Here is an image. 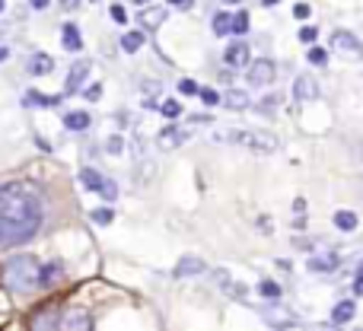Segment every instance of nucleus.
<instances>
[{"label": "nucleus", "instance_id": "nucleus-41", "mask_svg": "<svg viewBox=\"0 0 363 331\" xmlns=\"http://www.w3.org/2000/svg\"><path fill=\"white\" fill-rule=\"evenodd\" d=\"M29 4H32V6H35V10H45V6H48V4H51V0H29Z\"/></svg>", "mask_w": 363, "mask_h": 331}, {"label": "nucleus", "instance_id": "nucleus-34", "mask_svg": "<svg viewBox=\"0 0 363 331\" xmlns=\"http://www.w3.org/2000/svg\"><path fill=\"white\" fill-rule=\"evenodd\" d=\"M179 93L182 96H198V83H194V80H182L179 83Z\"/></svg>", "mask_w": 363, "mask_h": 331}, {"label": "nucleus", "instance_id": "nucleus-2", "mask_svg": "<svg viewBox=\"0 0 363 331\" xmlns=\"http://www.w3.org/2000/svg\"><path fill=\"white\" fill-rule=\"evenodd\" d=\"M213 144H233L255 153H274L281 147V140H277V134L262 131V128H226V131H213Z\"/></svg>", "mask_w": 363, "mask_h": 331}, {"label": "nucleus", "instance_id": "nucleus-24", "mask_svg": "<svg viewBox=\"0 0 363 331\" xmlns=\"http://www.w3.org/2000/svg\"><path fill=\"white\" fill-rule=\"evenodd\" d=\"M230 19H233V13H213V19H211L213 35H226L230 32Z\"/></svg>", "mask_w": 363, "mask_h": 331}, {"label": "nucleus", "instance_id": "nucleus-42", "mask_svg": "<svg viewBox=\"0 0 363 331\" xmlns=\"http://www.w3.org/2000/svg\"><path fill=\"white\" fill-rule=\"evenodd\" d=\"M262 4L264 6H274V4H281V0H262Z\"/></svg>", "mask_w": 363, "mask_h": 331}, {"label": "nucleus", "instance_id": "nucleus-45", "mask_svg": "<svg viewBox=\"0 0 363 331\" xmlns=\"http://www.w3.org/2000/svg\"><path fill=\"white\" fill-rule=\"evenodd\" d=\"M223 4H239V0H223Z\"/></svg>", "mask_w": 363, "mask_h": 331}, {"label": "nucleus", "instance_id": "nucleus-18", "mask_svg": "<svg viewBox=\"0 0 363 331\" xmlns=\"http://www.w3.org/2000/svg\"><path fill=\"white\" fill-rule=\"evenodd\" d=\"M51 67H55V61H51V55H32L29 57V74L32 77H45V74H51Z\"/></svg>", "mask_w": 363, "mask_h": 331}, {"label": "nucleus", "instance_id": "nucleus-36", "mask_svg": "<svg viewBox=\"0 0 363 331\" xmlns=\"http://www.w3.org/2000/svg\"><path fill=\"white\" fill-rule=\"evenodd\" d=\"M83 96H86L89 102H96V99H99V96H102V86H99V83H93V86H86V89H83Z\"/></svg>", "mask_w": 363, "mask_h": 331}, {"label": "nucleus", "instance_id": "nucleus-27", "mask_svg": "<svg viewBox=\"0 0 363 331\" xmlns=\"http://www.w3.org/2000/svg\"><path fill=\"white\" fill-rule=\"evenodd\" d=\"M309 64H315V67H325L328 64V51L325 48H309Z\"/></svg>", "mask_w": 363, "mask_h": 331}, {"label": "nucleus", "instance_id": "nucleus-35", "mask_svg": "<svg viewBox=\"0 0 363 331\" xmlns=\"http://www.w3.org/2000/svg\"><path fill=\"white\" fill-rule=\"evenodd\" d=\"M108 16H112L115 23H128V13H125V6H118V4H115L112 10H108Z\"/></svg>", "mask_w": 363, "mask_h": 331}, {"label": "nucleus", "instance_id": "nucleus-44", "mask_svg": "<svg viewBox=\"0 0 363 331\" xmlns=\"http://www.w3.org/2000/svg\"><path fill=\"white\" fill-rule=\"evenodd\" d=\"M4 57H6V48H0V61H4Z\"/></svg>", "mask_w": 363, "mask_h": 331}, {"label": "nucleus", "instance_id": "nucleus-13", "mask_svg": "<svg viewBox=\"0 0 363 331\" xmlns=\"http://www.w3.org/2000/svg\"><path fill=\"white\" fill-rule=\"evenodd\" d=\"M163 19H166L163 6H144V13H140V26H144L147 32L160 29V26H163Z\"/></svg>", "mask_w": 363, "mask_h": 331}, {"label": "nucleus", "instance_id": "nucleus-6", "mask_svg": "<svg viewBox=\"0 0 363 331\" xmlns=\"http://www.w3.org/2000/svg\"><path fill=\"white\" fill-rule=\"evenodd\" d=\"M223 57H226V64H230V67L242 70L245 64L252 61V48H249V42H230V45H226V51H223Z\"/></svg>", "mask_w": 363, "mask_h": 331}, {"label": "nucleus", "instance_id": "nucleus-4", "mask_svg": "<svg viewBox=\"0 0 363 331\" xmlns=\"http://www.w3.org/2000/svg\"><path fill=\"white\" fill-rule=\"evenodd\" d=\"M80 181L89 188V191H96L99 198H106V201L118 198V185H115L112 179H106L99 169H80Z\"/></svg>", "mask_w": 363, "mask_h": 331}, {"label": "nucleus", "instance_id": "nucleus-11", "mask_svg": "<svg viewBox=\"0 0 363 331\" xmlns=\"http://www.w3.org/2000/svg\"><path fill=\"white\" fill-rule=\"evenodd\" d=\"M338 264H341V258L335 252H322V255L309 258V271L313 274H332V271H338Z\"/></svg>", "mask_w": 363, "mask_h": 331}, {"label": "nucleus", "instance_id": "nucleus-20", "mask_svg": "<svg viewBox=\"0 0 363 331\" xmlns=\"http://www.w3.org/2000/svg\"><path fill=\"white\" fill-rule=\"evenodd\" d=\"M61 328H93V319L86 313H67L61 315Z\"/></svg>", "mask_w": 363, "mask_h": 331}, {"label": "nucleus", "instance_id": "nucleus-23", "mask_svg": "<svg viewBox=\"0 0 363 331\" xmlns=\"http://www.w3.org/2000/svg\"><path fill=\"white\" fill-rule=\"evenodd\" d=\"M140 45H144V32H125V38H121V48L128 51V55H134V51H140Z\"/></svg>", "mask_w": 363, "mask_h": 331}, {"label": "nucleus", "instance_id": "nucleus-3", "mask_svg": "<svg viewBox=\"0 0 363 331\" xmlns=\"http://www.w3.org/2000/svg\"><path fill=\"white\" fill-rule=\"evenodd\" d=\"M6 284H10L16 293L38 287V262L32 255H16L6 264Z\"/></svg>", "mask_w": 363, "mask_h": 331}, {"label": "nucleus", "instance_id": "nucleus-43", "mask_svg": "<svg viewBox=\"0 0 363 331\" xmlns=\"http://www.w3.org/2000/svg\"><path fill=\"white\" fill-rule=\"evenodd\" d=\"M131 4H138V6H147V4H150V0H131Z\"/></svg>", "mask_w": 363, "mask_h": 331}, {"label": "nucleus", "instance_id": "nucleus-7", "mask_svg": "<svg viewBox=\"0 0 363 331\" xmlns=\"http://www.w3.org/2000/svg\"><path fill=\"white\" fill-rule=\"evenodd\" d=\"M332 48L335 51H341V55H354V57H363V45L357 42V38L351 35V32H345V29H338L332 35Z\"/></svg>", "mask_w": 363, "mask_h": 331}, {"label": "nucleus", "instance_id": "nucleus-30", "mask_svg": "<svg viewBox=\"0 0 363 331\" xmlns=\"http://www.w3.org/2000/svg\"><path fill=\"white\" fill-rule=\"evenodd\" d=\"M160 108H163V115H166V118H179V115H182V106H179L176 99H166Z\"/></svg>", "mask_w": 363, "mask_h": 331}, {"label": "nucleus", "instance_id": "nucleus-8", "mask_svg": "<svg viewBox=\"0 0 363 331\" xmlns=\"http://www.w3.org/2000/svg\"><path fill=\"white\" fill-rule=\"evenodd\" d=\"M89 67H93V64H89V61H77L74 67H70V74H67V83H64V96H74L77 89H80L83 83H86V77H89Z\"/></svg>", "mask_w": 363, "mask_h": 331}, {"label": "nucleus", "instance_id": "nucleus-29", "mask_svg": "<svg viewBox=\"0 0 363 331\" xmlns=\"http://www.w3.org/2000/svg\"><path fill=\"white\" fill-rule=\"evenodd\" d=\"M23 102H26V106H55L57 99H45V96H38V93H26Z\"/></svg>", "mask_w": 363, "mask_h": 331}, {"label": "nucleus", "instance_id": "nucleus-28", "mask_svg": "<svg viewBox=\"0 0 363 331\" xmlns=\"http://www.w3.org/2000/svg\"><path fill=\"white\" fill-rule=\"evenodd\" d=\"M89 217H93L99 226H108V223H112V220H115V213L108 211V207H99V211H93V213H89Z\"/></svg>", "mask_w": 363, "mask_h": 331}, {"label": "nucleus", "instance_id": "nucleus-17", "mask_svg": "<svg viewBox=\"0 0 363 331\" xmlns=\"http://www.w3.org/2000/svg\"><path fill=\"white\" fill-rule=\"evenodd\" d=\"M61 45H64V48H67V51H80V48H83L80 29H77L74 23H67V26H64V29H61Z\"/></svg>", "mask_w": 363, "mask_h": 331}, {"label": "nucleus", "instance_id": "nucleus-9", "mask_svg": "<svg viewBox=\"0 0 363 331\" xmlns=\"http://www.w3.org/2000/svg\"><path fill=\"white\" fill-rule=\"evenodd\" d=\"M315 96H319V83H315L309 74L296 77V80H294V99L296 102H313Z\"/></svg>", "mask_w": 363, "mask_h": 331}, {"label": "nucleus", "instance_id": "nucleus-1", "mask_svg": "<svg viewBox=\"0 0 363 331\" xmlns=\"http://www.w3.org/2000/svg\"><path fill=\"white\" fill-rule=\"evenodd\" d=\"M45 207L35 188L13 181L0 188V249L23 245L42 230Z\"/></svg>", "mask_w": 363, "mask_h": 331}, {"label": "nucleus", "instance_id": "nucleus-21", "mask_svg": "<svg viewBox=\"0 0 363 331\" xmlns=\"http://www.w3.org/2000/svg\"><path fill=\"white\" fill-rule=\"evenodd\" d=\"M335 226H338L341 232H354L357 230V213L354 211H338L335 213Z\"/></svg>", "mask_w": 363, "mask_h": 331}, {"label": "nucleus", "instance_id": "nucleus-47", "mask_svg": "<svg viewBox=\"0 0 363 331\" xmlns=\"http://www.w3.org/2000/svg\"><path fill=\"white\" fill-rule=\"evenodd\" d=\"M93 4H96V0H93Z\"/></svg>", "mask_w": 363, "mask_h": 331}, {"label": "nucleus", "instance_id": "nucleus-10", "mask_svg": "<svg viewBox=\"0 0 363 331\" xmlns=\"http://www.w3.org/2000/svg\"><path fill=\"white\" fill-rule=\"evenodd\" d=\"M188 138H191V134L185 131V128H163V131H160V147H163V150H176V147H182V144H188Z\"/></svg>", "mask_w": 363, "mask_h": 331}, {"label": "nucleus", "instance_id": "nucleus-26", "mask_svg": "<svg viewBox=\"0 0 363 331\" xmlns=\"http://www.w3.org/2000/svg\"><path fill=\"white\" fill-rule=\"evenodd\" d=\"M230 32H236V35H245L249 32V13H233V19H230Z\"/></svg>", "mask_w": 363, "mask_h": 331}, {"label": "nucleus", "instance_id": "nucleus-14", "mask_svg": "<svg viewBox=\"0 0 363 331\" xmlns=\"http://www.w3.org/2000/svg\"><path fill=\"white\" fill-rule=\"evenodd\" d=\"M217 284L226 290V293L233 296V300H245V296H249V290H245V284H236L230 274H226V271H217Z\"/></svg>", "mask_w": 363, "mask_h": 331}, {"label": "nucleus", "instance_id": "nucleus-39", "mask_svg": "<svg viewBox=\"0 0 363 331\" xmlns=\"http://www.w3.org/2000/svg\"><path fill=\"white\" fill-rule=\"evenodd\" d=\"M172 6H182V10H188V6H194V0H169Z\"/></svg>", "mask_w": 363, "mask_h": 331}, {"label": "nucleus", "instance_id": "nucleus-33", "mask_svg": "<svg viewBox=\"0 0 363 331\" xmlns=\"http://www.w3.org/2000/svg\"><path fill=\"white\" fill-rule=\"evenodd\" d=\"M315 38H319V29H313V26H306V29H300V42H306V45H313Z\"/></svg>", "mask_w": 363, "mask_h": 331}, {"label": "nucleus", "instance_id": "nucleus-25", "mask_svg": "<svg viewBox=\"0 0 363 331\" xmlns=\"http://www.w3.org/2000/svg\"><path fill=\"white\" fill-rule=\"evenodd\" d=\"M258 293H262L268 303H277V300H281V287H277L274 281H268V277H264V281L258 284Z\"/></svg>", "mask_w": 363, "mask_h": 331}, {"label": "nucleus", "instance_id": "nucleus-16", "mask_svg": "<svg viewBox=\"0 0 363 331\" xmlns=\"http://www.w3.org/2000/svg\"><path fill=\"white\" fill-rule=\"evenodd\" d=\"M354 313H357V306H354V300L338 303V306L332 309V325H347V322L354 319Z\"/></svg>", "mask_w": 363, "mask_h": 331}, {"label": "nucleus", "instance_id": "nucleus-19", "mask_svg": "<svg viewBox=\"0 0 363 331\" xmlns=\"http://www.w3.org/2000/svg\"><path fill=\"white\" fill-rule=\"evenodd\" d=\"M89 125H93L89 112H67L64 115V128H67V131H86Z\"/></svg>", "mask_w": 363, "mask_h": 331}, {"label": "nucleus", "instance_id": "nucleus-5", "mask_svg": "<svg viewBox=\"0 0 363 331\" xmlns=\"http://www.w3.org/2000/svg\"><path fill=\"white\" fill-rule=\"evenodd\" d=\"M245 67H249V83H252V86H271V83H274V77H277L274 61H268V57L249 61Z\"/></svg>", "mask_w": 363, "mask_h": 331}, {"label": "nucleus", "instance_id": "nucleus-15", "mask_svg": "<svg viewBox=\"0 0 363 331\" xmlns=\"http://www.w3.org/2000/svg\"><path fill=\"white\" fill-rule=\"evenodd\" d=\"M64 277V264H45V268H38V287H55L57 281Z\"/></svg>", "mask_w": 363, "mask_h": 331}, {"label": "nucleus", "instance_id": "nucleus-31", "mask_svg": "<svg viewBox=\"0 0 363 331\" xmlns=\"http://www.w3.org/2000/svg\"><path fill=\"white\" fill-rule=\"evenodd\" d=\"M198 96L207 102V106H220V93H217V89H201L198 86Z\"/></svg>", "mask_w": 363, "mask_h": 331}, {"label": "nucleus", "instance_id": "nucleus-22", "mask_svg": "<svg viewBox=\"0 0 363 331\" xmlns=\"http://www.w3.org/2000/svg\"><path fill=\"white\" fill-rule=\"evenodd\" d=\"M220 102H223V106H230V108H245V106H249V96H245L242 89H230L226 96H220Z\"/></svg>", "mask_w": 363, "mask_h": 331}, {"label": "nucleus", "instance_id": "nucleus-38", "mask_svg": "<svg viewBox=\"0 0 363 331\" xmlns=\"http://www.w3.org/2000/svg\"><path fill=\"white\" fill-rule=\"evenodd\" d=\"M294 16H296V19H309V6H306V4H296V6H294Z\"/></svg>", "mask_w": 363, "mask_h": 331}, {"label": "nucleus", "instance_id": "nucleus-46", "mask_svg": "<svg viewBox=\"0 0 363 331\" xmlns=\"http://www.w3.org/2000/svg\"><path fill=\"white\" fill-rule=\"evenodd\" d=\"M0 10H4V0H0Z\"/></svg>", "mask_w": 363, "mask_h": 331}, {"label": "nucleus", "instance_id": "nucleus-37", "mask_svg": "<svg viewBox=\"0 0 363 331\" xmlns=\"http://www.w3.org/2000/svg\"><path fill=\"white\" fill-rule=\"evenodd\" d=\"M354 293H357V296H363V264H360L357 277H354Z\"/></svg>", "mask_w": 363, "mask_h": 331}, {"label": "nucleus", "instance_id": "nucleus-40", "mask_svg": "<svg viewBox=\"0 0 363 331\" xmlns=\"http://www.w3.org/2000/svg\"><path fill=\"white\" fill-rule=\"evenodd\" d=\"M61 6H64V10H77V6H80V0H61Z\"/></svg>", "mask_w": 363, "mask_h": 331}, {"label": "nucleus", "instance_id": "nucleus-12", "mask_svg": "<svg viewBox=\"0 0 363 331\" xmlns=\"http://www.w3.org/2000/svg\"><path fill=\"white\" fill-rule=\"evenodd\" d=\"M204 271H207V264L201 262L198 255H185L176 264V271H172V274H176V277H194V274H204Z\"/></svg>", "mask_w": 363, "mask_h": 331}, {"label": "nucleus", "instance_id": "nucleus-32", "mask_svg": "<svg viewBox=\"0 0 363 331\" xmlns=\"http://www.w3.org/2000/svg\"><path fill=\"white\" fill-rule=\"evenodd\" d=\"M106 150L112 153V157H118V153L125 150V140H121V138H108V140H106Z\"/></svg>", "mask_w": 363, "mask_h": 331}]
</instances>
